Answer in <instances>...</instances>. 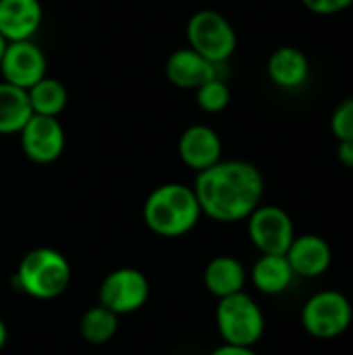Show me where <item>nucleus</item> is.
<instances>
[{
    "label": "nucleus",
    "instance_id": "nucleus-1",
    "mask_svg": "<svg viewBox=\"0 0 353 355\" xmlns=\"http://www.w3.org/2000/svg\"><path fill=\"white\" fill-rule=\"evenodd\" d=\"M193 191L202 214L218 223H239L262 204L264 177L248 160H218L198 173Z\"/></svg>",
    "mask_w": 353,
    "mask_h": 355
},
{
    "label": "nucleus",
    "instance_id": "nucleus-2",
    "mask_svg": "<svg viewBox=\"0 0 353 355\" xmlns=\"http://www.w3.org/2000/svg\"><path fill=\"white\" fill-rule=\"evenodd\" d=\"M202 208L193 187L183 183H164L152 189L144 202V223L160 237H181L196 229Z\"/></svg>",
    "mask_w": 353,
    "mask_h": 355
},
{
    "label": "nucleus",
    "instance_id": "nucleus-3",
    "mask_svg": "<svg viewBox=\"0 0 353 355\" xmlns=\"http://www.w3.org/2000/svg\"><path fill=\"white\" fill-rule=\"evenodd\" d=\"M23 293L35 300H54L62 295L71 283L69 260L52 248H35L27 252L15 275Z\"/></svg>",
    "mask_w": 353,
    "mask_h": 355
},
{
    "label": "nucleus",
    "instance_id": "nucleus-4",
    "mask_svg": "<svg viewBox=\"0 0 353 355\" xmlns=\"http://www.w3.org/2000/svg\"><path fill=\"white\" fill-rule=\"evenodd\" d=\"M185 35L189 48L212 64H225L237 50V33L225 15L212 8L193 12L187 21Z\"/></svg>",
    "mask_w": 353,
    "mask_h": 355
},
{
    "label": "nucleus",
    "instance_id": "nucleus-5",
    "mask_svg": "<svg viewBox=\"0 0 353 355\" xmlns=\"http://www.w3.org/2000/svg\"><path fill=\"white\" fill-rule=\"evenodd\" d=\"M216 327L225 343L239 347H254L264 335V314L254 297L246 291L218 300Z\"/></svg>",
    "mask_w": 353,
    "mask_h": 355
},
{
    "label": "nucleus",
    "instance_id": "nucleus-6",
    "mask_svg": "<svg viewBox=\"0 0 353 355\" xmlns=\"http://www.w3.org/2000/svg\"><path fill=\"white\" fill-rule=\"evenodd\" d=\"M300 320L310 337L331 341L352 327L353 306L350 297L337 289L318 291L304 304Z\"/></svg>",
    "mask_w": 353,
    "mask_h": 355
},
{
    "label": "nucleus",
    "instance_id": "nucleus-7",
    "mask_svg": "<svg viewBox=\"0 0 353 355\" xmlns=\"http://www.w3.org/2000/svg\"><path fill=\"white\" fill-rule=\"evenodd\" d=\"M248 235L260 254H285L295 239L289 212L273 204H260L248 218Z\"/></svg>",
    "mask_w": 353,
    "mask_h": 355
},
{
    "label": "nucleus",
    "instance_id": "nucleus-8",
    "mask_svg": "<svg viewBox=\"0 0 353 355\" xmlns=\"http://www.w3.org/2000/svg\"><path fill=\"white\" fill-rule=\"evenodd\" d=\"M100 304L117 316L137 312L150 297V283L137 268H117L100 285Z\"/></svg>",
    "mask_w": 353,
    "mask_h": 355
},
{
    "label": "nucleus",
    "instance_id": "nucleus-9",
    "mask_svg": "<svg viewBox=\"0 0 353 355\" xmlns=\"http://www.w3.org/2000/svg\"><path fill=\"white\" fill-rule=\"evenodd\" d=\"M0 73L2 81L27 92L46 77V54L33 40L8 42L0 60Z\"/></svg>",
    "mask_w": 353,
    "mask_h": 355
},
{
    "label": "nucleus",
    "instance_id": "nucleus-10",
    "mask_svg": "<svg viewBox=\"0 0 353 355\" xmlns=\"http://www.w3.org/2000/svg\"><path fill=\"white\" fill-rule=\"evenodd\" d=\"M19 137L23 154L35 164H52L64 150V129L56 116L31 114Z\"/></svg>",
    "mask_w": 353,
    "mask_h": 355
},
{
    "label": "nucleus",
    "instance_id": "nucleus-11",
    "mask_svg": "<svg viewBox=\"0 0 353 355\" xmlns=\"http://www.w3.org/2000/svg\"><path fill=\"white\" fill-rule=\"evenodd\" d=\"M177 152L185 166L202 173L223 160V141L212 127L191 125L181 133L177 141Z\"/></svg>",
    "mask_w": 353,
    "mask_h": 355
},
{
    "label": "nucleus",
    "instance_id": "nucleus-12",
    "mask_svg": "<svg viewBox=\"0 0 353 355\" xmlns=\"http://www.w3.org/2000/svg\"><path fill=\"white\" fill-rule=\"evenodd\" d=\"M285 256L295 277H302V279H318L333 264V250L329 241L314 233L295 235Z\"/></svg>",
    "mask_w": 353,
    "mask_h": 355
},
{
    "label": "nucleus",
    "instance_id": "nucleus-13",
    "mask_svg": "<svg viewBox=\"0 0 353 355\" xmlns=\"http://www.w3.org/2000/svg\"><path fill=\"white\" fill-rule=\"evenodd\" d=\"M164 73L166 79L179 87V89H198L200 85H204L206 81L218 77V67L212 64L210 60H206L204 56H200L196 50L187 48H179L175 50L164 64Z\"/></svg>",
    "mask_w": 353,
    "mask_h": 355
},
{
    "label": "nucleus",
    "instance_id": "nucleus-14",
    "mask_svg": "<svg viewBox=\"0 0 353 355\" xmlns=\"http://www.w3.org/2000/svg\"><path fill=\"white\" fill-rule=\"evenodd\" d=\"M42 19L40 0H0V35L6 42L33 40Z\"/></svg>",
    "mask_w": 353,
    "mask_h": 355
},
{
    "label": "nucleus",
    "instance_id": "nucleus-15",
    "mask_svg": "<svg viewBox=\"0 0 353 355\" xmlns=\"http://www.w3.org/2000/svg\"><path fill=\"white\" fill-rule=\"evenodd\" d=\"M268 79L285 92L300 89L310 79V58L304 50L295 46L277 48L266 62Z\"/></svg>",
    "mask_w": 353,
    "mask_h": 355
},
{
    "label": "nucleus",
    "instance_id": "nucleus-16",
    "mask_svg": "<svg viewBox=\"0 0 353 355\" xmlns=\"http://www.w3.org/2000/svg\"><path fill=\"white\" fill-rule=\"evenodd\" d=\"M252 283L264 295H281L285 293L295 272L285 254H260V258L252 266Z\"/></svg>",
    "mask_w": 353,
    "mask_h": 355
},
{
    "label": "nucleus",
    "instance_id": "nucleus-17",
    "mask_svg": "<svg viewBox=\"0 0 353 355\" xmlns=\"http://www.w3.org/2000/svg\"><path fill=\"white\" fill-rule=\"evenodd\" d=\"M246 281H248L246 266L233 256L212 258L204 270V285L210 291V295L218 300L243 291Z\"/></svg>",
    "mask_w": 353,
    "mask_h": 355
},
{
    "label": "nucleus",
    "instance_id": "nucleus-18",
    "mask_svg": "<svg viewBox=\"0 0 353 355\" xmlns=\"http://www.w3.org/2000/svg\"><path fill=\"white\" fill-rule=\"evenodd\" d=\"M27 92L0 81V135H15L31 116Z\"/></svg>",
    "mask_w": 353,
    "mask_h": 355
},
{
    "label": "nucleus",
    "instance_id": "nucleus-19",
    "mask_svg": "<svg viewBox=\"0 0 353 355\" xmlns=\"http://www.w3.org/2000/svg\"><path fill=\"white\" fill-rule=\"evenodd\" d=\"M27 98H29V106L33 114L58 116L67 108L69 92L62 81L46 75L44 79H40L35 85L27 89Z\"/></svg>",
    "mask_w": 353,
    "mask_h": 355
},
{
    "label": "nucleus",
    "instance_id": "nucleus-20",
    "mask_svg": "<svg viewBox=\"0 0 353 355\" xmlns=\"http://www.w3.org/2000/svg\"><path fill=\"white\" fill-rule=\"evenodd\" d=\"M79 331H81V337L87 343L104 345V343H108L117 335V331H119V316L114 312H110L108 308H104L102 304L94 306V308H89L81 316Z\"/></svg>",
    "mask_w": 353,
    "mask_h": 355
},
{
    "label": "nucleus",
    "instance_id": "nucleus-21",
    "mask_svg": "<svg viewBox=\"0 0 353 355\" xmlns=\"http://www.w3.org/2000/svg\"><path fill=\"white\" fill-rule=\"evenodd\" d=\"M229 102H231V89L227 81H223L221 77H214L196 89V104L204 112H210V114L223 112L229 106Z\"/></svg>",
    "mask_w": 353,
    "mask_h": 355
},
{
    "label": "nucleus",
    "instance_id": "nucleus-22",
    "mask_svg": "<svg viewBox=\"0 0 353 355\" xmlns=\"http://www.w3.org/2000/svg\"><path fill=\"white\" fill-rule=\"evenodd\" d=\"M331 131L339 139H353V96L337 104L331 114Z\"/></svg>",
    "mask_w": 353,
    "mask_h": 355
},
{
    "label": "nucleus",
    "instance_id": "nucleus-23",
    "mask_svg": "<svg viewBox=\"0 0 353 355\" xmlns=\"http://www.w3.org/2000/svg\"><path fill=\"white\" fill-rule=\"evenodd\" d=\"M302 4L314 15L329 17V15H337V12L347 10L353 4V0H302Z\"/></svg>",
    "mask_w": 353,
    "mask_h": 355
},
{
    "label": "nucleus",
    "instance_id": "nucleus-24",
    "mask_svg": "<svg viewBox=\"0 0 353 355\" xmlns=\"http://www.w3.org/2000/svg\"><path fill=\"white\" fill-rule=\"evenodd\" d=\"M337 160L343 166L353 168V139H339V144H337Z\"/></svg>",
    "mask_w": 353,
    "mask_h": 355
},
{
    "label": "nucleus",
    "instance_id": "nucleus-25",
    "mask_svg": "<svg viewBox=\"0 0 353 355\" xmlns=\"http://www.w3.org/2000/svg\"><path fill=\"white\" fill-rule=\"evenodd\" d=\"M210 355H258L254 352V347H239V345H221L218 349H214Z\"/></svg>",
    "mask_w": 353,
    "mask_h": 355
},
{
    "label": "nucleus",
    "instance_id": "nucleus-26",
    "mask_svg": "<svg viewBox=\"0 0 353 355\" xmlns=\"http://www.w3.org/2000/svg\"><path fill=\"white\" fill-rule=\"evenodd\" d=\"M6 339H8V331H6V324H4V320L0 318V352H2V347L6 345Z\"/></svg>",
    "mask_w": 353,
    "mask_h": 355
},
{
    "label": "nucleus",
    "instance_id": "nucleus-27",
    "mask_svg": "<svg viewBox=\"0 0 353 355\" xmlns=\"http://www.w3.org/2000/svg\"><path fill=\"white\" fill-rule=\"evenodd\" d=\"M6 44H8V42L0 35V60H2V54H4V50H6Z\"/></svg>",
    "mask_w": 353,
    "mask_h": 355
}]
</instances>
